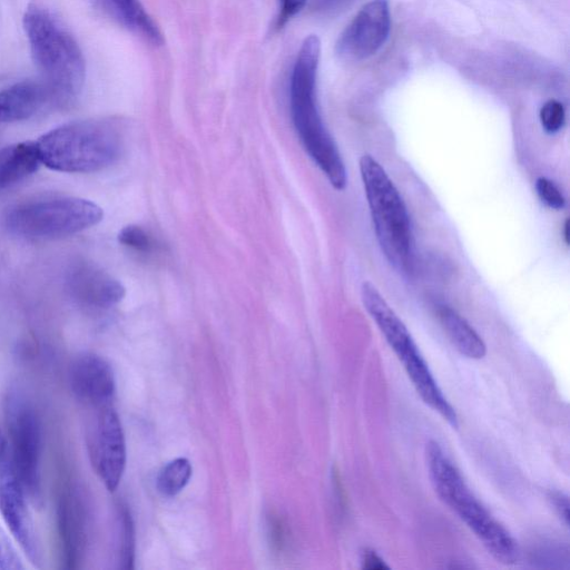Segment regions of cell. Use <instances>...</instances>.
I'll return each mask as SVG.
<instances>
[{"label": "cell", "instance_id": "6da1fadb", "mask_svg": "<svg viewBox=\"0 0 570 570\" xmlns=\"http://www.w3.org/2000/svg\"><path fill=\"white\" fill-rule=\"evenodd\" d=\"M23 24L51 104L70 106L81 95L86 81V61L80 45L60 19L41 4L26 8Z\"/></svg>", "mask_w": 570, "mask_h": 570}, {"label": "cell", "instance_id": "7a4b0ae2", "mask_svg": "<svg viewBox=\"0 0 570 570\" xmlns=\"http://www.w3.org/2000/svg\"><path fill=\"white\" fill-rule=\"evenodd\" d=\"M321 43L317 36L304 39L290 85V110L294 129L314 163L327 176L334 189L347 186L345 163L332 136L324 125L318 106L317 78Z\"/></svg>", "mask_w": 570, "mask_h": 570}, {"label": "cell", "instance_id": "3957f363", "mask_svg": "<svg viewBox=\"0 0 570 570\" xmlns=\"http://www.w3.org/2000/svg\"><path fill=\"white\" fill-rule=\"evenodd\" d=\"M39 157L48 169L62 173H94L120 159L123 134L111 120L67 123L44 134L37 142Z\"/></svg>", "mask_w": 570, "mask_h": 570}, {"label": "cell", "instance_id": "277c9868", "mask_svg": "<svg viewBox=\"0 0 570 570\" xmlns=\"http://www.w3.org/2000/svg\"><path fill=\"white\" fill-rule=\"evenodd\" d=\"M426 457L431 484L438 497L455 511L491 556L500 563L515 564L519 555L516 540L471 493L463 476L438 442H429Z\"/></svg>", "mask_w": 570, "mask_h": 570}, {"label": "cell", "instance_id": "5b68a950", "mask_svg": "<svg viewBox=\"0 0 570 570\" xmlns=\"http://www.w3.org/2000/svg\"><path fill=\"white\" fill-rule=\"evenodd\" d=\"M360 172L381 250L393 267L407 271L411 263L412 235L406 204L386 171L371 155L361 157Z\"/></svg>", "mask_w": 570, "mask_h": 570}, {"label": "cell", "instance_id": "8992f818", "mask_svg": "<svg viewBox=\"0 0 570 570\" xmlns=\"http://www.w3.org/2000/svg\"><path fill=\"white\" fill-rule=\"evenodd\" d=\"M361 298L363 306L371 318L375 320L389 346L404 365L412 385L416 388L422 401L437 411L451 427L458 429L456 411L440 390L405 323L401 321L372 283L365 282L362 284Z\"/></svg>", "mask_w": 570, "mask_h": 570}, {"label": "cell", "instance_id": "52a82bcc", "mask_svg": "<svg viewBox=\"0 0 570 570\" xmlns=\"http://www.w3.org/2000/svg\"><path fill=\"white\" fill-rule=\"evenodd\" d=\"M103 218L100 205L74 196H60L12 206L6 212L5 224L21 237L52 240L91 229Z\"/></svg>", "mask_w": 570, "mask_h": 570}, {"label": "cell", "instance_id": "ba28073f", "mask_svg": "<svg viewBox=\"0 0 570 570\" xmlns=\"http://www.w3.org/2000/svg\"><path fill=\"white\" fill-rule=\"evenodd\" d=\"M6 420L12 444V464L26 496L36 507L43 506L41 479V426L25 397L12 393L7 399Z\"/></svg>", "mask_w": 570, "mask_h": 570}, {"label": "cell", "instance_id": "9c48e42d", "mask_svg": "<svg viewBox=\"0 0 570 570\" xmlns=\"http://www.w3.org/2000/svg\"><path fill=\"white\" fill-rule=\"evenodd\" d=\"M88 454L94 470L113 493L126 467V442L119 415L111 406L96 408L87 429Z\"/></svg>", "mask_w": 570, "mask_h": 570}, {"label": "cell", "instance_id": "30bf717a", "mask_svg": "<svg viewBox=\"0 0 570 570\" xmlns=\"http://www.w3.org/2000/svg\"><path fill=\"white\" fill-rule=\"evenodd\" d=\"M390 32L388 0H371L341 34L336 46L337 54L341 60L350 63L368 60L385 46Z\"/></svg>", "mask_w": 570, "mask_h": 570}, {"label": "cell", "instance_id": "8fae6325", "mask_svg": "<svg viewBox=\"0 0 570 570\" xmlns=\"http://www.w3.org/2000/svg\"><path fill=\"white\" fill-rule=\"evenodd\" d=\"M27 496L19 483L12 460L0 464V514L31 562L41 567L42 546L35 530L34 520L27 506Z\"/></svg>", "mask_w": 570, "mask_h": 570}, {"label": "cell", "instance_id": "7c38bea8", "mask_svg": "<svg viewBox=\"0 0 570 570\" xmlns=\"http://www.w3.org/2000/svg\"><path fill=\"white\" fill-rule=\"evenodd\" d=\"M66 287L82 306L107 310L119 304L126 294L124 285L96 264L78 261L66 275Z\"/></svg>", "mask_w": 570, "mask_h": 570}, {"label": "cell", "instance_id": "4fadbf2b", "mask_svg": "<svg viewBox=\"0 0 570 570\" xmlns=\"http://www.w3.org/2000/svg\"><path fill=\"white\" fill-rule=\"evenodd\" d=\"M71 387L75 396L93 408L111 406L115 395L114 371L104 358L83 353L72 363Z\"/></svg>", "mask_w": 570, "mask_h": 570}, {"label": "cell", "instance_id": "5bb4252c", "mask_svg": "<svg viewBox=\"0 0 570 570\" xmlns=\"http://www.w3.org/2000/svg\"><path fill=\"white\" fill-rule=\"evenodd\" d=\"M51 104L47 87L42 81H24L0 91V124L31 119Z\"/></svg>", "mask_w": 570, "mask_h": 570}, {"label": "cell", "instance_id": "9a60e30c", "mask_svg": "<svg viewBox=\"0 0 570 570\" xmlns=\"http://www.w3.org/2000/svg\"><path fill=\"white\" fill-rule=\"evenodd\" d=\"M91 2L115 23L140 36L144 41L156 46L163 44L160 28L146 12L141 0H91Z\"/></svg>", "mask_w": 570, "mask_h": 570}, {"label": "cell", "instance_id": "2e32d148", "mask_svg": "<svg viewBox=\"0 0 570 570\" xmlns=\"http://www.w3.org/2000/svg\"><path fill=\"white\" fill-rule=\"evenodd\" d=\"M42 164L36 142H23L0 149V191L12 188L33 175Z\"/></svg>", "mask_w": 570, "mask_h": 570}, {"label": "cell", "instance_id": "e0dca14e", "mask_svg": "<svg viewBox=\"0 0 570 570\" xmlns=\"http://www.w3.org/2000/svg\"><path fill=\"white\" fill-rule=\"evenodd\" d=\"M438 316L452 345L461 355L474 360L485 358L487 353L485 342L466 319L447 306L439 307Z\"/></svg>", "mask_w": 570, "mask_h": 570}, {"label": "cell", "instance_id": "ac0fdd59", "mask_svg": "<svg viewBox=\"0 0 570 570\" xmlns=\"http://www.w3.org/2000/svg\"><path fill=\"white\" fill-rule=\"evenodd\" d=\"M80 507L71 501V497L62 500L60 507L61 536L65 544L67 562L73 567L78 555L81 553L83 544V523Z\"/></svg>", "mask_w": 570, "mask_h": 570}, {"label": "cell", "instance_id": "d6986e66", "mask_svg": "<svg viewBox=\"0 0 570 570\" xmlns=\"http://www.w3.org/2000/svg\"><path fill=\"white\" fill-rule=\"evenodd\" d=\"M192 465L186 458H179L167 464L156 480L157 489L165 497H174L189 484L192 477Z\"/></svg>", "mask_w": 570, "mask_h": 570}, {"label": "cell", "instance_id": "ffe728a7", "mask_svg": "<svg viewBox=\"0 0 570 570\" xmlns=\"http://www.w3.org/2000/svg\"><path fill=\"white\" fill-rule=\"evenodd\" d=\"M120 524V568L132 569L135 556V532L130 510L125 505L119 507Z\"/></svg>", "mask_w": 570, "mask_h": 570}, {"label": "cell", "instance_id": "44dd1931", "mask_svg": "<svg viewBox=\"0 0 570 570\" xmlns=\"http://www.w3.org/2000/svg\"><path fill=\"white\" fill-rule=\"evenodd\" d=\"M119 241L124 247L143 254H150L160 249V244L153 235L139 225L125 226L119 234Z\"/></svg>", "mask_w": 570, "mask_h": 570}, {"label": "cell", "instance_id": "7402d4cb", "mask_svg": "<svg viewBox=\"0 0 570 570\" xmlns=\"http://www.w3.org/2000/svg\"><path fill=\"white\" fill-rule=\"evenodd\" d=\"M540 122L549 134H555L563 129L566 121L565 107L562 103L550 100L540 110Z\"/></svg>", "mask_w": 570, "mask_h": 570}, {"label": "cell", "instance_id": "603a6c76", "mask_svg": "<svg viewBox=\"0 0 570 570\" xmlns=\"http://www.w3.org/2000/svg\"><path fill=\"white\" fill-rule=\"evenodd\" d=\"M25 566L11 539L0 527V570H23Z\"/></svg>", "mask_w": 570, "mask_h": 570}, {"label": "cell", "instance_id": "cb8c5ba5", "mask_svg": "<svg viewBox=\"0 0 570 570\" xmlns=\"http://www.w3.org/2000/svg\"><path fill=\"white\" fill-rule=\"evenodd\" d=\"M536 190L539 199L553 210H562L565 206V198L562 192L559 191L554 182L546 179L539 178L536 182Z\"/></svg>", "mask_w": 570, "mask_h": 570}, {"label": "cell", "instance_id": "d4e9b609", "mask_svg": "<svg viewBox=\"0 0 570 570\" xmlns=\"http://www.w3.org/2000/svg\"><path fill=\"white\" fill-rule=\"evenodd\" d=\"M308 0H280V14L278 26L283 27L288 24L293 17H296L307 5Z\"/></svg>", "mask_w": 570, "mask_h": 570}, {"label": "cell", "instance_id": "484cf974", "mask_svg": "<svg viewBox=\"0 0 570 570\" xmlns=\"http://www.w3.org/2000/svg\"><path fill=\"white\" fill-rule=\"evenodd\" d=\"M271 543L275 549L282 550L285 545V529L281 520L277 517L271 516L269 522Z\"/></svg>", "mask_w": 570, "mask_h": 570}, {"label": "cell", "instance_id": "4316f807", "mask_svg": "<svg viewBox=\"0 0 570 570\" xmlns=\"http://www.w3.org/2000/svg\"><path fill=\"white\" fill-rule=\"evenodd\" d=\"M361 564L363 569H389L390 567L385 563L376 552L372 549H365L361 554Z\"/></svg>", "mask_w": 570, "mask_h": 570}, {"label": "cell", "instance_id": "83f0119b", "mask_svg": "<svg viewBox=\"0 0 570 570\" xmlns=\"http://www.w3.org/2000/svg\"><path fill=\"white\" fill-rule=\"evenodd\" d=\"M549 500L552 501V505L555 507L560 518L564 519L565 524L569 525V500L568 497L558 491L550 493Z\"/></svg>", "mask_w": 570, "mask_h": 570}, {"label": "cell", "instance_id": "f1b7e54d", "mask_svg": "<svg viewBox=\"0 0 570 570\" xmlns=\"http://www.w3.org/2000/svg\"><path fill=\"white\" fill-rule=\"evenodd\" d=\"M7 452H8V441L3 434V431L0 430V464H3L4 461L8 459Z\"/></svg>", "mask_w": 570, "mask_h": 570}, {"label": "cell", "instance_id": "f546056e", "mask_svg": "<svg viewBox=\"0 0 570 570\" xmlns=\"http://www.w3.org/2000/svg\"><path fill=\"white\" fill-rule=\"evenodd\" d=\"M568 230H569V222L567 221L566 224H565V239H566L567 244H568V241H569V233H568Z\"/></svg>", "mask_w": 570, "mask_h": 570}]
</instances>
